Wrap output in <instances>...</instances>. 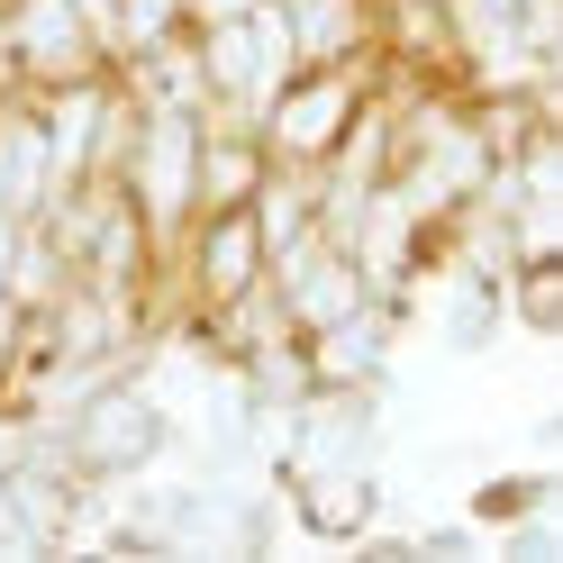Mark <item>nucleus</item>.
Masks as SVG:
<instances>
[{
    "label": "nucleus",
    "instance_id": "1",
    "mask_svg": "<svg viewBox=\"0 0 563 563\" xmlns=\"http://www.w3.org/2000/svg\"><path fill=\"white\" fill-rule=\"evenodd\" d=\"M27 428H46V437L64 445V464H74L91 490L146 482L164 454H173V409H164V391H155V382L136 373V364L82 382V391L64 400L55 418H27Z\"/></svg>",
    "mask_w": 563,
    "mask_h": 563
},
{
    "label": "nucleus",
    "instance_id": "2",
    "mask_svg": "<svg viewBox=\"0 0 563 563\" xmlns=\"http://www.w3.org/2000/svg\"><path fill=\"white\" fill-rule=\"evenodd\" d=\"M373 91H382V55H364V64H291V74L273 82V100L255 110L264 155H273V164L319 173V164L345 146V128L364 119V100H373Z\"/></svg>",
    "mask_w": 563,
    "mask_h": 563
},
{
    "label": "nucleus",
    "instance_id": "3",
    "mask_svg": "<svg viewBox=\"0 0 563 563\" xmlns=\"http://www.w3.org/2000/svg\"><path fill=\"white\" fill-rule=\"evenodd\" d=\"M191 173H200V110L146 100V110H136V136H128V164H119V191L136 200V219H146V236H155V255H173V245H183V228L200 219ZM155 291H164V282H155Z\"/></svg>",
    "mask_w": 563,
    "mask_h": 563
},
{
    "label": "nucleus",
    "instance_id": "4",
    "mask_svg": "<svg viewBox=\"0 0 563 563\" xmlns=\"http://www.w3.org/2000/svg\"><path fill=\"white\" fill-rule=\"evenodd\" d=\"M191 64H200V110L255 128L273 82L291 74V19H282V0H264V10H245V19L191 27Z\"/></svg>",
    "mask_w": 563,
    "mask_h": 563
},
{
    "label": "nucleus",
    "instance_id": "5",
    "mask_svg": "<svg viewBox=\"0 0 563 563\" xmlns=\"http://www.w3.org/2000/svg\"><path fill=\"white\" fill-rule=\"evenodd\" d=\"M0 46H10L19 91H64L110 74V46L82 19V0H0Z\"/></svg>",
    "mask_w": 563,
    "mask_h": 563
},
{
    "label": "nucleus",
    "instance_id": "6",
    "mask_svg": "<svg viewBox=\"0 0 563 563\" xmlns=\"http://www.w3.org/2000/svg\"><path fill=\"white\" fill-rule=\"evenodd\" d=\"M264 282H273V300H282V319H291L300 336L309 328H336L345 309H364L373 300V282H364V264L345 255V245L309 219L300 236H282L273 255H264Z\"/></svg>",
    "mask_w": 563,
    "mask_h": 563
},
{
    "label": "nucleus",
    "instance_id": "7",
    "mask_svg": "<svg viewBox=\"0 0 563 563\" xmlns=\"http://www.w3.org/2000/svg\"><path fill=\"white\" fill-rule=\"evenodd\" d=\"M273 490L309 545H364L382 527V464H309V473H273Z\"/></svg>",
    "mask_w": 563,
    "mask_h": 563
},
{
    "label": "nucleus",
    "instance_id": "8",
    "mask_svg": "<svg viewBox=\"0 0 563 563\" xmlns=\"http://www.w3.org/2000/svg\"><path fill=\"white\" fill-rule=\"evenodd\" d=\"M264 136L245 128V119H209L200 110V173H191V200L200 209H236V200H255V183H264Z\"/></svg>",
    "mask_w": 563,
    "mask_h": 563
},
{
    "label": "nucleus",
    "instance_id": "9",
    "mask_svg": "<svg viewBox=\"0 0 563 563\" xmlns=\"http://www.w3.org/2000/svg\"><path fill=\"white\" fill-rule=\"evenodd\" d=\"M282 19H291V64H364V55H382L373 0H282Z\"/></svg>",
    "mask_w": 563,
    "mask_h": 563
},
{
    "label": "nucleus",
    "instance_id": "10",
    "mask_svg": "<svg viewBox=\"0 0 563 563\" xmlns=\"http://www.w3.org/2000/svg\"><path fill=\"white\" fill-rule=\"evenodd\" d=\"M500 319L527 328V336H563V255H509Z\"/></svg>",
    "mask_w": 563,
    "mask_h": 563
},
{
    "label": "nucleus",
    "instance_id": "11",
    "mask_svg": "<svg viewBox=\"0 0 563 563\" xmlns=\"http://www.w3.org/2000/svg\"><path fill=\"white\" fill-rule=\"evenodd\" d=\"M183 0H110V19H100V46H110V64H136L155 55L164 37H183Z\"/></svg>",
    "mask_w": 563,
    "mask_h": 563
},
{
    "label": "nucleus",
    "instance_id": "12",
    "mask_svg": "<svg viewBox=\"0 0 563 563\" xmlns=\"http://www.w3.org/2000/svg\"><path fill=\"white\" fill-rule=\"evenodd\" d=\"M537 509H554V473H490L473 490V527H482V537H500V527L537 518Z\"/></svg>",
    "mask_w": 563,
    "mask_h": 563
},
{
    "label": "nucleus",
    "instance_id": "13",
    "mask_svg": "<svg viewBox=\"0 0 563 563\" xmlns=\"http://www.w3.org/2000/svg\"><path fill=\"white\" fill-rule=\"evenodd\" d=\"M19 355H27V300H19V291H0V391H10Z\"/></svg>",
    "mask_w": 563,
    "mask_h": 563
},
{
    "label": "nucleus",
    "instance_id": "14",
    "mask_svg": "<svg viewBox=\"0 0 563 563\" xmlns=\"http://www.w3.org/2000/svg\"><path fill=\"white\" fill-rule=\"evenodd\" d=\"M245 10H264V0H183L191 27H209V19H245Z\"/></svg>",
    "mask_w": 563,
    "mask_h": 563
},
{
    "label": "nucleus",
    "instance_id": "15",
    "mask_svg": "<svg viewBox=\"0 0 563 563\" xmlns=\"http://www.w3.org/2000/svg\"><path fill=\"white\" fill-rule=\"evenodd\" d=\"M0 418H10V409H0Z\"/></svg>",
    "mask_w": 563,
    "mask_h": 563
},
{
    "label": "nucleus",
    "instance_id": "16",
    "mask_svg": "<svg viewBox=\"0 0 563 563\" xmlns=\"http://www.w3.org/2000/svg\"><path fill=\"white\" fill-rule=\"evenodd\" d=\"M0 100H10V91H0Z\"/></svg>",
    "mask_w": 563,
    "mask_h": 563
}]
</instances>
